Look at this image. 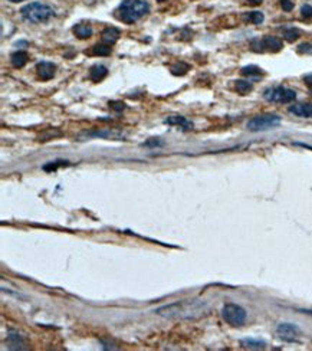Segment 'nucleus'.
<instances>
[{
  "instance_id": "nucleus-1",
  "label": "nucleus",
  "mask_w": 312,
  "mask_h": 351,
  "mask_svg": "<svg viewBox=\"0 0 312 351\" xmlns=\"http://www.w3.org/2000/svg\"><path fill=\"white\" fill-rule=\"evenodd\" d=\"M206 308V304L198 300H183L164 305L156 310V312L168 319H192L203 315Z\"/></svg>"
},
{
  "instance_id": "nucleus-2",
  "label": "nucleus",
  "mask_w": 312,
  "mask_h": 351,
  "mask_svg": "<svg viewBox=\"0 0 312 351\" xmlns=\"http://www.w3.org/2000/svg\"><path fill=\"white\" fill-rule=\"evenodd\" d=\"M148 10L150 6L146 0H124L118 7V16L124 23L132 25L143 16H146Z\"/></svg>"
},
{
  "instance_id": "nucleus-3",
  "label": "nucleus",
  "mask_w": 312,
  "mask_h": 351,
  "mask_svg": "<svg viewBox=\"0 0 312 351\" xmlns=\"http://www.w3.org/2000/svg\"><path fill=\"white\" fill-rule=\"evenodd\" d=\"M22 17L31 23H42V22H48L49 19L55 16V10L45 4V3H39V1H33L26 6H23L20 9Z\"/></svg>"
},
{
  "instance_id": "nucleus-4",
  "label": "nucleus",
  "mask_w": 312,
  "mask_h": 351,
  "mask_svg": "<svg viewBox=\"0 0 312 351\" xmlns=\"http://www.w3.org/2000/svg\"><path fill=\"white\" fill-rule=\"evenodd\" d=\"M279 124L280 117H278V116H275V114H261V116H256L252 119H249L246 127L249 131L259 133V131L272 130V128L278 127Z\"/></svg>"
},
{
  "instance_id": "nucleus-5",
  "label": "nucleus",
  "mask_w": 312,
  "mask_h": 351,
  "mask_svg": "<svg viewBox=\"0 0 312 351\" xmlns=\"http://www.w3.org/2000/svg\"><path fill=\"white\" fill-rule=\"evenodd\" d=\"M222 317L223 319L233 325V327H240L245 324L247 318V312L246 310L237 304H226L223 307V311H222Z\"/></svg>"
},
{
  "instance_id": "nucleus-6",
  "label": "nucleus",
  "mask_w": 312,
  "mask_h": 351,
  "mask_svg": "<svg viewBox=\"0 0 312 351\" xmlns=\"http://www.w3.org/2000/svg\"><path fill=\"white\" fill-rule=\"evenodd\" d=\"M263 98L275 104H288V102L295 101L296 92L294 89H289L285 86H272L263 92Z\"/></svg>"
},
{
  "instance_id": "nucleus-7",
  "label": "nucleus",
  "mask_w": 312,
  "mask_h": 351,
  "mask_svg": "<svg viewBox=\"0 0 312 351\" xmlns=\"http://www.w3.org/2000/svg\"><path fill=\"white\" fill-rule=\"evenodd\" d=\"M250 48L255 52H263V50H269V52H279L283 48V43L279 38L276 36H265L262 39H255L250 43Z\"/></svg>"
},
{
  "instance_id": "nucleus-8",
  "label": "nucleus",
  "mask_w": 312,
  "mask_h": 351,
  "mask_svg": "<svg viewBox=\"0 0 312 351\" xmlns=\"http://www.w3.org/2000/svg\"><path fill=\"white\" fill-rule=\"evenodd\" d=\"M276 333L283 341H295L296 338L301 334V330L296 327L295 324L291 322H280L276 328Z\"/></svg>"
},
{
  "instance_id": "nucleus-9",
  "label": "nucleus",
  "mask_w": 312,
  "mask_h": 351,
  "mask_svg": "<svg viewBox=\"0 0 312 351\" xmlns=\"http://www.w3.org/2000/svg\"><path fill=\"white\" fill-rule=\"evenodd\" d=\"M36 74L42 81H49L55 75V65L48 61H42L36 65Z\"/></svg>"
},
{
  "instance_id": "nucleus-10",
  "label": "nucleus",
  "mask_w": 312,
  "mask_h": 351,
  "mask_svg": "<svg viewBox=\"0 0 312 351\" xmlns=\"http://www.w3.org/2000/svg\"><path fill=\"white\" fill-rule=\"evenodd\" d=\"M289 113L296 116V117L312 118V104H308V102L294 104V105L289 107Z\"/></svg>"
},
{
  "instance_id": "nucleus-11",
  "label": "nucleus",
  "mask_w": 312,
  "mask_h": 351,
  "mask_svg": "<svg viewBox=\"0 0 312 351\" xmlns=\"http://www.w3.org/2000/svg\"><path fill=\"white\" fill-rule=\"evenodd\" d=\"M165 124L168 125H173V127H179L183 130H192L193 128V122L189 121L186 117L183 116H173V117H168L165 119Z\"/></svg>"
},
{
  "instance_id": "nucleus-12",
  "label": "nucleus",
  "mask_w": 312,
  "mask_h": 351,
  "mask_svg": "<svg viewBox=\"0 0 312 351\" xmlns=\"http://www.w3.org/2000/svg\"><path fill=\"white\" fill-rule=\"evenodd\" d=\"M107 75H108V69L104 67V65H94V67L89 69V78H91L94 82L102 81Z\"/></svg>"
},
{
  "instance_id": "nucleus-13",
  "label": "nucleus",
  "mask_w": 312,
  "mask_h": 351,
  "mask_svg": "<svg viewBox=\"0 0 312 351\" xmlns=\"http://www.w3.org/2000/svg\"><path fill=\"white\" fill-rule=\"evenodd\" d=\"M74 34L79 39H88L92 36V28L88 23H79V25L74 26Z\"/></svg>"
},
{
  "instance_id": "nucleus-14",
  "label": "nucleus",
  "mask_w": 312,
  "mask_h": 351,
  "mask_svg": "<svg viewBox=\"0 0 312 351\" xmlns=\"http://www.w3.org/2000/svg\"><path fill=\"white\" fill-rule=\"evenodd\" d=\"M118 38H119V31L115 29V28H107V29L102 32V42L107 43V45H110V46L118 40Z\"/></svg>"
},
{
  "instance_id": "nucleus-15",
  "label": "nucleus",
  "mask_w": 312,
  "mask_h": 351,
  "mask_svg": "<svg viewBox=\"0 0 312 351\" xmlns=\"http://www.w3.org/2000/svg\"><path fill=\"white\" fill-rule=\"evenodd\" d=\"M240 346L250 350H262L266 347V343L261 340H255V338H243L240 340Z\"/></svg>"
},
{
  "instance_id": "nucleus-16",
  "label": "nucleus",
  "mask_w": 312,
  "mask_h": 351,
  "mask_svg": "<svg viewBox=\"0 0 312 351\" xmlns=\"http://www.w3.org/2000/svg\"><path fill=\"white\" fill-rule=\"evenodd\" d=\"M10 62H12V65H13L15 68L25 67L26 62H28V53L23 52V50H17V52H15V53H12V56H10Z\"/></svg>"
},
{
  "instance_id": "nucleus-17",
  "label": "nucleus",
  "mask_w": 312,
  "mask_h": 351,
  "mask_svg": "<svg viewBox=\"0 0 312 351\" xmlns=\"http://www.w3.org/2000/svg\"><path fill=\"white\" fill-rule=\"evenodd\" d=\"M282 35L288 42H294L301 36V32L296 28H285V29H282Z\"/></svg>"
},
{
  "instance_id": "nucleus-18",
  "label": "nucleus",
  "mask_w": 312,
  "mask_h": 351,
  "mask_svg": "<svg viewBox=\"0 0 312 351\" xmlns=\"http://www.w3.org/2000/svg\"><path fill=\"white\" fill-rule=\"evenodd\" d=\"M234 86H236V91H237L239 94H242V95H246V94H249V92L252 91V84H250L249 81H243V79L236 81Z\"/></svg>"
},
{
  "instance_id": "nucleus-19",
  "label": "nucleus",
  "mask_w": 312,
  "mask_h": 351,
  "mask_svg": "<svg viewBox=\"0 0 312 351\" xmlns=\"http://www.w3.org/2000/svg\"><path fill=\"white\" fill-rule=\"evenodd\" d=\"M245 19H246L247 22L253 23V25H261V23L263 22V15L261 13V12L255 10V12H250V13H247L246 16H245Z\"/></svg>"
},
{
  "instance_id": "nucleus-20",
  "label": "nucleus",
  "mask_w": 312,
  "mask_h": 351,
  "mask_svg": "<svg viewBox=\"0 0 312 351\" xmlns=\"http://www.w3.org/2000/svg\"><path fill=\"white\" fill-rule=\"evenodd\" d=\"M242 74L246 75V77H253V75H262V69L259 67H255V65H249L242 69Z\"/></svg>"
},
{
  "instance_id": "nucleus-21",
  "label": "nucleus",
  "mask_w": 312,
  "mask_h": 351,
  "mask_svg": "<svg viewBox=\"0 0 312 351\" xmlns=\"http://www.w3.org/2000/svg\"><path fill=\"white\" fill-rule=\"evenodd\" d=\"M94 53L95 55H110L111 53V46L107 43H101L94 46Z\"/></svg>"
},
{
  "instance_id": "nucleus-22",
  "label": "nucleus",
  "mask_w": 312,
  "mask_h": 351,
  "mask_svg": "<svg viewBox=\"0 0 312 351\" xmlns=\"http://www.w3.org/2000/svg\"><path fill=\"white\" fill-rule=\"evenodd\" d=\"M187 71H189V65H186V64H177V65L171 68V72L174 75H184Z\"/></svg>"
},
{
  "instance_id": "nucleus-23",
  "label": "nucleus",
  "mask_w": 312,
  "mask_h": 351,
  "mask_svg": "<svg viewBox=\"0 0 312 351\" xmlns=\"http://www.w3.org/2000/svg\"><path fill=\"white\" fill-rule=\"evenodd\" d=\"M298 53H304V55H311L312 53V43H301L298 46Z\"/></svg>"
},
{
  "instance_id": "nucleus-24",
  "label": "nucleus",
  "mask_w": 312,
  "mask_h": 351,
  "mask_svg": "<svg viewBox=\"0 0 312 351\" xmlns=\"http://www.w3.org/2000/svg\"><path fill=\"white\" fill-rule=\"evenodd\" d=\"M301 15L304 17H307V19L312 17V6H310V4H304V6L301 7Z\"/></svg>"
},
{
  "instance_id": "nucleus-25",
  "label": "nucleus",
  "mask_w": 312,
  "mask_h": 351,
  "mask_svg": "<svg viewBox=\"0 0 312 351\" xmlns=\"http://www.w3.org/2000/svg\"><path fill=\"white\" fill-rule=\"evenodd\" d=\"M280 6L285 12H291L294 9V3L291 0H280Z\"/></svg>"
},
{
  "instance_id": "nucleus-26",
  "label": "nucleus",
  "mask_w": 312,
  "mask_h": 351,
  "mask_svg": "<svg viewBox=\"0 0 312 351\" xmlns=\"http://www.w3.org/2000/svg\"><path fill=\"white\" fill-rule=\"evenodd\" d=\"M110 105H111V108H114L115 111H121V110L125 108L124 102H110Z\"/></svg>"
},
{
  "instance_id": "nucleus-27",
  "label": "nucleus",
  "mask_w": 312,
  "mask_h": 351,
  "mask_svg": "<svg viewBox=\"0 0 312 351\" xmlns=\"http://www.w3.org/2000/svg\"><path fill=\"white\" fill-rule=\"evenodd\" d=\"M61 164H68V163H50V164H46L43 168H45L46 171H49V170H56Z\"/></svg>"
},
{
  "instance_id": "nucleus-28",
  "label": "nucleus",
  "mask_w": 312,
  "mask_h": 351,
  "mask_svg": "<svg viewBox=\"0 0 312 351\" xmlns=\"http://www.w3.org/2000/svg\"><path fill=\"white\" fill-rule=\"evenodd\" d=\"M304 79H305V84L308 85V88H310V91H311V95H312V74L311 75H307Z\"/></svg>"
},
{
  "instance_id": "nucleus-29",
  "label": "nucleus",
  "mask_w": 312,
  "mask_h": 351,
  "mask_svg": "<svg viewBox=\"0 0 312 351\" xmlns=\"http://www.w3.org/2000/svg\"><path fill=\"white\" fill-rule=\"evenodd\" d=\"M247 3H250V4H261L262 0H247Z\"/></svg>"
},
{
  "instance_id": "nucleus-30",
  "label": "nucleus",
  "mask_w": 312,
  "mask_h": 351,
  "mask_svg": "<svg viewBox=\"0 0 312 351\" xmlns=\"http://www.w3.org/2000/svg\"><path fill=\"white\" fill-rule=\"evenodd\" d=\"M9 1H13V3H17V1H23V0H9Z\"/></svg>"
},
{
  "instance_id": "nucleus-31",
  "label": "nucleus",
  "mask_w": 312,
  "mask_h": 351,
  "mask_svg": "<svg viewBox=\"0 0 312 351\" xmlns=\"http://www.w3.org/2000/svg\"><path fill=\"white\" fill-rule=\"evenodd\" d=\"M158 1H164V0H158Z\"/></svg>"
}]
</instances>
